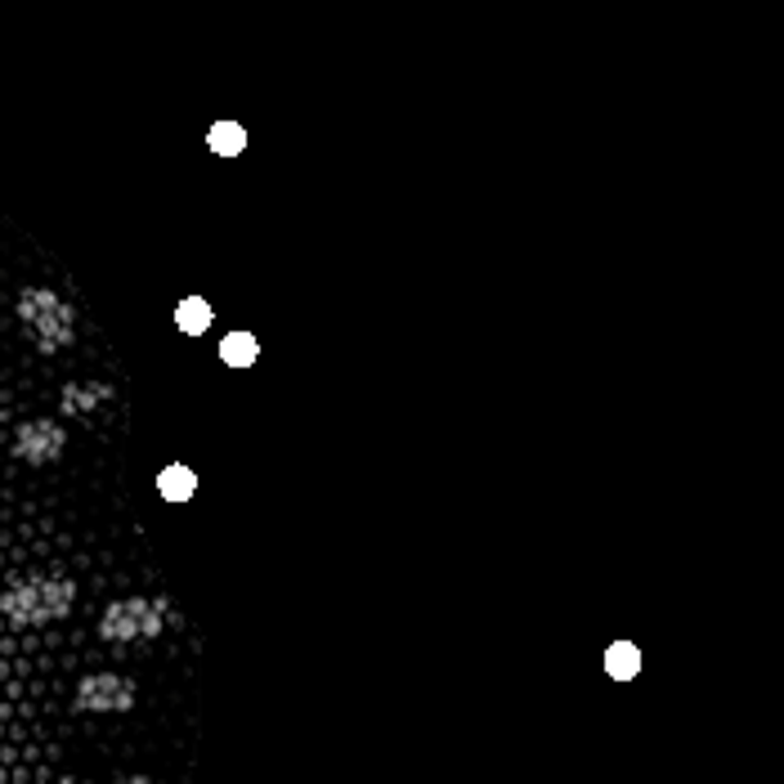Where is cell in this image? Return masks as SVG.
Returning <instances> with one entry per match:
<instances>
[{"label": "cell", "instance_id": "obj_11", "mask_svg": "<svg viewBox=\"0 0 784 784\" xmlns=\"http://www.w3.org/2000/svg\"><path fill=\"white\" fill-rule=\"evenodd\" d=\"M606 672L614 682H632L642 672V650L632 646V642H614L610 650H606Z\"/></svg>", "mask_w": 784, "mask_h": 784}, {"label": "cell", "instance_id": "obj_3", "mask_svg": "<svg viewBox=\"0 0 784 784\" xmlns=\"http://www.w3.org/2000/svg\"><path fill=\"white\" fill-rule=\"evenodd\" d=\"M162 601H148V596H122L99 614V637L112 646H130V642H153L162 632Z\"/></svg>", "mask_w": 784, "mask_h": 784}, {"label": "cell", "instance_id": "obj_4", "mask_svg": "<svg viewBox=\"0 0 784 784\" xmlns=\"http://www.w3.org/2000/svg\"><path fill=\"white\" fill-rule=\"evenodd\" d=\"M77 713H130L135 708V682L122 672H90L77 682Z\"/></svg>", "mask_w": 784, "mask_h": 784}, {"label": "cell", "instance_id": "obj_7", "mask_svg": "<svg viewBox=\"0 0 784 784\" xmlns=\"http://www.w3.org/2000/svg\"><path fill=\"white\" fill-rule=\"evenodd\" d=\"M260 359V341L247 332V327H234V332H224L220 336V363H229V368H251Z\"/></svg>", "mask_w": 784, "mask_h": 784}, {"label": "cell", "instance_id": "obj_13", "mask_svg": "<svg viewBox=\"0 0 784 784\" xmlns=\"http://www.w3.org/2000/svg\"><path fill=\"white\" fill-rule=\"evenodd\" d=\"M59 784H77V780H59Z\"/></svg>", "mask_w": 784, "mask_h": 784}, {"label": "cell", "instance_id": "obj_10", "mask_svg": "<svg viewBox=\"0 0 784 784\" xmlns=\"http://www.w3.org/2000/svg\"><path fill=\"white\" fill-rule=\"evenodd\" d=\"M207 148L215 158H238L242 148H247V130L238 126V122H215L211 130H207Z\"/></svg>", "mask_w": 784, "mask_h": 784}, {"label": "cell", "instance_id": "obj_6", "mask_svg": "<svg viewBox=\"0 0 784 784\" xmlns=\"http://www.w3.org/2000/svg\"><path fill=\"white\" fill-rule=\"evenodd\" d=\"M158 494L166 498V502H189L194 494H198V471H189L184 462H171V466H162L158 471Z\"/></svg>", "mask_w": 784, "mask_h": 784}, {"label": "cell", "instance_id": "obj_9", "mask_svg": "<svg viewBox=\"0 0 784 784\" xmlns=\"http://www.w3.org/2000/svg\"><path fill=\"white\" fill-rule=\"evenodd\" d=\"M103 399H112V390L103 382H72V386H63V413H95Z\"/></svg>", "mask_w": 784, "mask_h": 784}, {"label": "cell", "instance_id": "obj_2", "mask_svg": "<svg viewBox=\"0 0 784 784\" xmlns=\"http://www.w3.org/2000/svg\"><path fill=\"white\" fill-rule=\"evenodd\" d=\"M72 601H77L72 578H18L5 596H0V610H5V619L18 627H41V623L63 619L72 610Z\"/></svg>", "mask_w": 784, "mask_h": 784}, {"label": "cell", "instance_id": "obj_8", "mask_svg": "<svg viewBox=\"0 0 784 784\" xmlns=\"http://www.w3.org/2000/svg\"><path fill=\"white\" fill-rule=\"evenodd\" d=\"M211 323H215V310H211V301H202V296H184L175 306V327L184 336H202Z\"/></svg>", "mask_w": 784, "mask_h": 784}, {"label": "cell", "instance_id": "obj_12", "mask_svg": "<svg viewBox=\"0 0 784 784\" xmlns=\"http://www.w3.org/2000/svg\"><path fill=\"white\" fill-rule=\"evenodd\" d=\"M117 784H158V780H153V775H144V771H135V775H122Z\"/></svg>", "mask_w": 784, "mask_h": 784}, {"label": "cell", "instance_id": "obj_1", "mask_svg": "<svg viewBox=\"0 0 784 784\" xmlns=\"http://www.w3.org/2000/svg\"><path fill=\"white\" fill-rule=\"evenodd\" d=\"M14 310H18V323L32 336V346L41 354H59V350H67L72 341H77V314H72V306L63 301L59 291H50V287H23Z\"/></svg>", "mask_w": 784, "mask_h": 784}, {"label": "cell", "instance_id": "obj_5", "mask_svg": "<svg viewBox=\"0 0 784 784\" xmlns=\"http://www.w3.org/2000/svg\"><path fill=\"white\" fill-rule=\"evenodd\" d=\"M63 448H67V435L59 422L50 418H32L14 431V458L27 462V466H50L63 458Z\"/></svg>", "mask_w": 784, "mask_h": 784}]
</instances>
